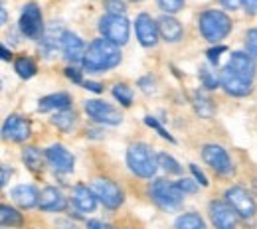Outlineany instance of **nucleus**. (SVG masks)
Returning <instances> with one entry per match:
<instances>
[{
  "label": "nucleus",
  "mask_w": 257,
  "mask_h": 229,
  "mask_svg": "<svg viewBox=\"0 0 257 229\" xmlns=\"http://www.w3.org/2000/svg\"><path fill=\"white\" fill-rule=\"evenodd\" d=\"M137 40L145 48H153L159 42V22H155L149 14H139L135 20Z\"/></svg>",
  "instance_id": "nucleus-12"
},
{
  "label": "nucleus",
  "mask_w": 257,
  "mask_h": 229,
  "mask_svg": "<svg viewBox=\"0 0 257 229\" xmlns=\"http://www.w3.org/2000/svg\"><path fill=\"white\" fill-rule=\"evenodd\" d=\"M224 52H225V46H218V48L210 50L206 56H208V60H210L212 64H218V62H220V54H224Z\"/></svg>",
  "instance_id": "nucleus-39"
},
{
  "label": "nucleus",
  "mask_w": 257,
  "mask_h": 229,
  "mask_svg": "<svg viewBox=\"0 0 257 229\" xmlns=\"http://www.w3.org/2000/svg\"><path fill=\"white\" fill-rule=\"evenodd\" d=\"M159 166H162V170L168 172V174H180L182 172L180 164L176 162L172 156H168L166 152H159Z\"/></svg>",
  "instance_id": "nucleus-31"
},
{
  "label": "nucleus",
  "mask_w": 257,
  "mask_h": 229,
  "mask_svg": "<svg viewBox=\"0 0 257 229\" xmlns=\"http://www.w3.org/2000/svg\"><path fill=\"white\" fill-rule=\"evenodd\" d=\"M83 67L87 71H109L121 64V48L105 38L95 40L89 44L85 56H83Z\"/></svg>",
  "instance_id": "nucleus-1"
},
{
  "label": "nucleus",
  "mask_w": 257,
  "mask_h": 229,
  "mask_svg": "<svg viewBox=\"0 0 257 229\" xmlns=\"http://www.w3.org/2000/svg\"><path fill=\"white\" fill-rule=\"evenodd\" d=\"M198 28L208 42L216 44L231 32V18L222 10H206L200 14Z\"/></svg>",
  "instance_id": "nucleus-3"
},
{
  "label": "nucleus",
  "mask_w": 257,
  "mask_h": 229,
  "mask_svg": "<svg viewBox=\"0 0 257 229\" xmlns=\"http://www.w3.org/2000/svg\"><path fill=\"white\" fill-rule=\"evenodd\" d=\"M40 209L44 211H64L67 207V199L64 197V194L54 188V186H48L40 192Z\"/></svg>",
  "instance_id": "nucleus-17"
},
{
  "label": "nucleus",
  "mask_w": 257,
  "mask_h": 229,
  "mask_svg": "<svg viewBox=\"0 0 257 229\" xmlns=\"http://www.w3.org/2000/svg\"><path fill=\"white\" fill-rule=\"evenodd\" d=\"M200 79H202V83H204L206 89H216L218 83H220V79H218L208 67H202V69H200Z\"/></svg>",
  "instance_id": "nucleus-32"
},
{
  "label": "nucleus",
  "mask_w": 257,
  "mask_h": 229,
  "mask_svg": "<svg viewBox=\"0 0 257 229\" xmlns=\"http://www.w3.org/2000/svg\"><path fill=\"white\" fill-rule=\"evenodd\" d=\"M99 32L103 34L105 40L123 46L128 42V20L125 16H113L107 14L99 20Z\"/></svg>",
  "instance_id": "nucleus-5"
},
{
  "label": "nucleus",
  "mask_w": 257,
  "mask_h": 229,
  "mask_svg": "<svg viewBox=\"0 0 257 229\" xmlns=\"http://www.w3.org/2000/svg\"><path fill=\"white\" fill-rule=\"evenodd\" d=\"M52 123H54L60 131H69V129L73 127V123H75V113H73L71 109H62V111H58V113L52 117Z\"/></svg>",
  "instance_id": "nucleus-26"
},
{
  "label": "nucleus",
  "mask_w": 257,
  "mask_h": 229,
  "mask_svg": "<svg viewBox=\"0 0 257 229\" xmlns=\"http://www.w3.org/2000/svg\"><path fill=\"white\" fill-rule=\"evenodd\" d=\"M127 164L133 174L141 178H153L159 166V154L153 152V148L145 142L131 144L127 150Z\"/></svg>",
  "instance_id": "nucleus-2"
},
{
  "label": "nucleus",
  "mask_w": 257,
  "mask_h": 229,
  "mask_svg": "<svg viewBox=\"0 0 257 229\" xmlns=\"http://www.w3.org/2000/svg\"><path fill=\"white\" fill-rule=\"evenodd\" d=\"M10 174H12V172L8 170V166H2V178H0V184H2V186H6V184H8Z\"/></svg>",
  "instance_id": "nucleus-45"
},
{
  "label": "nucleus",
  "mask_w": 257,
  "mask_h": 229,
  "mask_svg": "<svg viewBox=\"0 0 257 229\" xmlns=\"http://www.w3.org/2000/svg\"><path fill=\"white\" fill-rule=\"evenodd\" d=\"M157 2H159V8L166 14H174L184 8V0H157Z\"/></svg>",
  "instance_id": "nucleus-33"
},
{
  "label": "nucleus",
  "mask_w": 257,
  "mask_h": 229,
  "mask_svg": "<svg viewBox=\"0 0 257 229\" xmlns=\"http://www.w3.org/2000/svg\"><path fill=\"white\" fill-rule=\"evenodd\" d=\"M22 160L24 164L34 170V172H38V170H42V152L36 148V146H26L24 150H22Z\"/></svg>",
  "instance_id": "nucleus-27"
},
{
  "label": "nucleus",
  "mask_w": 257,
  "mask_h": 229,
  "mask_svg": "<svg viewBox=\"0 0 257 229\" xmlns=\"http://www.w3.org/2000/svg\"><path fill=\"white\" fill-rule=\"evenodd\" d=\"M135 2H141V0H135Z\"/></svg>",
  "instance_id": "nucleus-50"
},
{
  "label": "nucleus",
  "mask_w": 257,
  "mask_h": 229,
  "mask_svg": "<svg viewBox=\"0 0 257 229\" xmlns=\"http://www.w3.org/2000/svg\"><path fill=\"white\" fill-rule=\"evenodd\" d=\"M227 67H229L231 71H235L237 75L249 79V81H251L253 75H255V62H253V58L247 56V54H243V52H233V54L229 56Z\"/></svg>",
  "instance_id": "nucleus-18"
},
{
  "label": "nucleus",
  "mask_w": 257,
  "mask_h": 229,
  "mask_svg": "<svg viewBox=\"0 0 257 229\" xmlns=\"http://www.w3.org/2000/svg\"><path fill=\"white\" fill-rule=\"evenodd\" d=\"M220 83L225 89V93H229L233 97H245V95L251 93V81L241 77V75H237L227 66L220 71Z\"/></svg>",
  "instance_id": "nucleus-11"
},
{
  "label": "nucleus",
  "mask_w": 257,
  "mask_h": 229,
  "mask_svg": "<svg viewBox=\"0 0 257 229\" xmlns=\"http://www.w3.org/2000/svg\"><path fill=\"white\" fill-rule=\"evenodd\" d=\"M46 158H48V162L52 164V168L54 170H58V172H71L73 170V166H75V158H73V154L62 146V144H54V146H50L48 150H46Z\"/></svg>",
  "instance_id": "nucleus-15"
},
{
  "label": "nucleus",
  "mask_w": 257,
  "mask_h": 229,
  "mask_svg": "<svg viewBox=\"0 0 257 229\" xmlns=\"http://www.w3.org/2000/svg\"><path fill=\"white\" fill-rule=\"evenodd\" d=\"M190 170H192L194 178L198 180V184H200V186H208V178L204 176V172H202V170H198V166H196V164H190Z\"/></svg>",
  "instance_id": "nucleus-40"
},
{
  "label": "nucleus",
  "mask_w": 257,
  "mask_h": 229,
  "mask_svg": "<svg viewBox=\"0 0 257 229\" xmlns=\"http://www.w3.org/2000/svg\"><path fill=\"white\" fill-rule=\"evenodd\" d=\"M225 201L239 217H251L255 213V201L241 186H231L225 190Z\"/></svg>",
  "instance_id": "nucleus-9"
},
{
  "label": "nucleus",
  "mask_w": 257,
  "mask_h": 229,
  "mask_svg": "<svg viewBox=\"0 0 257 229\" xmlns=\"http://www.w3.org/2000/svg\"><path fill=\"white\" fill-rule=\"evenodd\" d=\"M105 8H107V12L113 14V16H123L125 10H127V6H125L123 0H105Z\"/></svg>",
  "instance_id": "nucleus-34"
},
{
  "label": "nucleus",
  "mask_w": 257,
  "mask_h": 229,
  "mask_svg": "<svg viewBox=\"0 0 257 229\" xmlns=\"http://www.w3.org/2000/svg\"><path fill=\"white\" fill-rule=\"evenodd\" d=\"M139 87H141L145 93H153V91H155V81H153V77H141V79H139Z\"/></svg>",
  "instance_id": "nucleus-38"
},
{
  "label": "nucleus",
  "mask_w": 257,
  "mask_h": 229,
  "mask_svg": "<svg viewBox=\"0 0 257 229\" xmlns=\"http://www.w3.org/2000/svg\"><path fill=\"white\" fill-rule=\"evenodd\" d=\"M194 107H196V113L204 119H210L214 115V107H212V101L208 97H204L202 93H196L194 95Z\"/></svg>",
  "instance_id": "nucleus-28"
},
{
  "label": "nucleus",
  "mask_w": 257,
  "mask_h": 229,
  "mask_svg": "<svg viewBox=\"0 0 257 229\" xmlns=\"http://www.w3.org/2000/svg\"><path fill=\"white\" fill-rule=\"evenodd\" d=\"M210 219L216 229H235L237 213L231 209L227 201H212L210 203Z\"/></svg>",
  "instance_id": "nucleus-13"
},
{
  "label": "nucleus",
  "mask_w": 257,
  "mask_h": 229,
  "mask_svg": "<svg viewBox=\"0 0 257 229\" xmlns=\"http://www.w3.org/2000/svg\"><path fill=\"white\" fill-rule=\"evenodd\" d=\"M62 36H64V32H60V26H56V24L50 26L40 38V50L44 54H52L58 48V42H62Z\"/></svg>",
  "instance_id": "nucleus-23"
},
{
  "label": "nucleus",
  "mask_w": 257,
  "mask_h": 229,
  "mask_svg": "<svg viewBox=\"0 0 257 229\" xmlns=\"http://www.w3.org/2000/svg\"><path fill=\"white\" fill-rule=\"evenodd\" d=\"M202 158H204V162L208 164L216 174H220V176H229L233 172L231 158L227 156V152H225L224 148L218 146V144H206L202 148Z\"/></svg>",
  "instance_id": "nucleus-10"
},
{
  "label": "nucleus",
  "mask_w": 257,
  "mask_h": 229,
  "mask_svg": "<svg viewBox=\"0 0 257 229\" xmlns=\"http://www.w3.org/2000/svg\"><path fill=\"white\" fill-rule=\"evenodd\" d=\"M60 46H62V52H64L65 60H69V62H73V64H75V62H83V56H85L87 48H85L83 40H81L77 34L64 32Z\"/></svg>",
  "instance_id": "nucleus-16"
},
{
  "label": "nucleus",
  "mask_w": 257,
  "mask_h": 229,
  "mask_svg": "<svg viewBox=\"0 0 257 229\" xmlns=\"http://www.w3.org/2000/svg\"><path fill=\"white\" fill-rule=\"evenodd\" d=\"M65 75H67L71 81H75V83H83V79H81V71L75 69V67H67V69H65Z\"/></svg>",
  "instance_id": "nucleus-41"
},
{
  "label": "nucleus",
  "mask_w": 257,
  "mask_h": 229,
  "mask_svg": "<svg viewBox=\"0 0 257 229\" xmlns=\"http://www.w3.org/2000/svg\"><path fill=\"white\" fill-rule=\"evenodd\" d=\"M14 69H16V73H18L22 79H30V77L36 75V64H34L30 58H20V60H16Z\"/></svg>",
  "instance_id": "nucleus-29"
},
{
  "label": "nucleus",
  "mask_w": 257,
  "mask_h": 229,
  "mask_svg": "<svg viewBox=\"0 0 257 229\" xmlns=\"http://www.w3.org/2000/svg\"><path fill=\"white\" fill-rule=\"evenodd\" d=\"M176 229H208L204 219L198 213H182L180 217H176Z\"/></svg>",
  "instance_id": "nucleus-25"
},
{
  "label": "nucleus",
  "mask_w": 257,
  "mask_h": 229,
  "mask_svg": "<svg viewBox=\"0 0 257 229\" xmlns=\"http://www.w3.org/2000/svg\"><path fill=\"white\" fill-rule=\"evenodd\" d=\"M87 227L89 229H113L111 225H107V223H101V221H87Z\"/></svg>",
  "instance_id": "nucleus-43"
},
{
  "label": "nucleus",
  "mask_w": 257,
  "mask_h": 229,
  "mask_svg": "<svg viewBox=\"0 0 257 229\" xmlns=\"http://www.w3.org/2000/svg\"><path fill=\"white\" fill-rule=\"evenodd\" d=\"M20 32L24 34L26 38H42L44 34V18H42V10L36 2H28L22 8L20 14Z\"/></svg>",
  "instance_id": "nucleus-7"
},
{
  "label": "nucleus",
  "mask_w": 257,
  "mask_h": 229,
  "mask_svg": "<svg viewBox=\"0 0 257 229\" xmlns=\"http://www.w3.org/2000/svg\"><path fill=\"white\" fill-rule=\"evenodd\" d=\"M0 221H2L4 227H22L24 217H22V213H18L14 207L2 205V207H0Z\"/></svg>",
  "instance_id": "nucleus-24"
},
{
  "label": "nucleus",
  "mask_w": 257,
  "mask_h": 229,
  "mask_svg": "<svg viewBox=\"0 0 257 229\" xmlns=\"http://www.w3.org/2000/svg\"><path fill=\"white\" fill-rule=\"evenodd\" d=\"M73 205L83 211V213H89L93 211L97 205V196L93 194V190H89L87 186H75L73 188Z\"/></svg>",
  "instance_id": "nucleus-19"
},
{
  "label": "nucleus",
  "mask_w": 257,
  "mask_h": 229,
  "mask_svg": "<svg viewBox=\"0 0 257 229\" xmlns=\"http://www.w3.org/2000/svg\"><path fill=\"white\" fill-rule=\"evenodd\" d=\"M10 58H12V54L8 52V48H4V46H2V60H4V62H8Z\"/></svg>",
  "instance_id": "nucleus-48"
},
{
  "label": "nucleus",
  "mask_w": 257,
  "mask_h": 229,
  "mask_svg": "<svg viewBox=\"0 0 257 229\" xmlns=\"http://www.w3.org/2000/svg\"><path fill=\"white\" fill-rule=\"evenodd\" d=\"M85 113L101 125H121L123 123V115L109 103L105 101H99V99H91V101H85Z\"/></svg>",
  "instance_id": "nucleus-6"
},
{
  "label": "nucleus",
  "mask_w": 257,
  "mask_h": 229,
  "mask_svg": "<svg viewBox=\"0 0 257 229\" xmlns=\"http://www.w3.org/2000/svg\"><path fill=\"white\" fill-rule=\"evenodd\" d=\"M56 225H58V227H64V229H75V225H71V223H67V221H62V219L56 221Z\"/></svg>",
  "instance_id": "nucleus-47"
},
{
  "label": "nucleus",
  "mask_w": 257,
  "mask_h": 229,
  "mask_svg": "<svg viewBox=\"0 0 257 229\" xmlns=\"http://www.w3.org/2000/svg\"><path fill=\"white\" fill-rule=\"evenodd\" d=\"M10 196H12V199H14L18 205H22V207H26V209H30V207L40 203V194H38V190H36L34 186H26V184L12 188Z\"/></svg>",
  "instance_id": "nucleus-20"
},
{
  "label": "nucleus",
  "mask_w": 257,
  "mask_h": 229,
  "mask_svg": "<svg viewBox=\"0 0 257 229\" xmlns=\"http://www.w3.org/2000/svg\"><path fill=\"white\" fill-rule=\"evenodd\" d=\"M113 97L117 99L121 105L128 107V105L133 103V91H131V87L125 85V83H117V85L113 87Z\"/></svg>",
  "instance_id": "nucleus-30"
},
{
  "label": "nucleus",
  "mask_w": 257,
  "mask_h": 229,
  "mask_svg": "<svg viewBox=\"0 0 257 229\" xmlns=\"http://www.w3.org/2000/svg\"><path fill=\"white\" fill-rule=\"evenodd\" d=\"M85 89H89V91H95V93H101V83H95V81H87V83H85Z\"/></svg>",
  "instance_id": "nucleus-46"
},
{
  "label": "nucleus",
  "mask_w": 257,
  "mask_h": 229,
  "mask_svg": "<svg viewBox=\"0 0 257 229\" xmlns=\"http://www.w3.org/2000/svg\"><path fill=\"white\" fill-rule=\"evenodd\" d=\"M71 105V97L67 93H52L48 97H42L38 103V111L48 113V111H62V109H69Z\"/></svg>",
  "instance_id": "nucleus-22"
},
{
  "label": "nucleus",
  "mask_w": 257,
  "mask_h": 229,
  "mask_svg": "<svg viewBox=\"0 0 257 229\" xmlns=\"http://www.w3.org/2000/svg\"><path fill=\"white\" fill-rule=\"evenodd\" d=\"M245 48L257 60V28H253V30H249V32L245 34Z\"/></svg>",
  "instance_id": "nucleus-35"
},
{
  "label": "nucleus",
  "mask_w": 257,
  "mask_h": 229,
  "mask_svg": "<svg viewBox=\"0 0 257 229\" xmlns=\"http://www.w3.org/2000/svg\"><path fill=\"white\" fill-rule=\"evenodd\" d=\"M91 190H93V194L97 196V199H99L105 207H109V209H117V207L123 203V199H125L121 188H119L115 182L105 180V178L93 180Z\"/></svg>",
  "instance_id": "nucleus-8"
},
{
  "label": "nucleus",
  "mask_w": 257,
  "mask_h": 229,
  "mask_svg": "<svg viewBox=\"0 0 257 229\" xmlns=\"http://www.w3.org/2000/svg\"><path fill=\"white\" fill-rule=\"evenodd\" d=\"M8 22V16H6V8L2 6V24H6Z\"/></svg>",
  "instance_id": "nucleus-49"
},
{
  "label": "nucleus",
  "mask_w": 257,
  "mask_h": 229,
  "mask_svg": "<svg viewBox=\"0 0 257 229\" xmlns=\"http://www.w3.org/2000/svg\"><path fill=\"white\" fill-rule=\"evenodd\" d=\"M176 186L180 188V192H182V194H194V192L198 190V186L194 184L190 178H182V180H178V182H176Z\"/></svg>",
  "instance_id": "nucleus-37"
},
{
  "label": "nucleus",
  "mask_w": 257,
  "mask_h": 229,
  "mask_svg": "<svg viewBox=\"0 0 257 229\" xmlns=\"http://www.w3.org/2000/svg\"><path fill=\"white\" fill-rule=\"evenodd\" d=\"M2 134H4V138L12 140V142H24L30 136V123L18 115H10L4 121Z\"/></svg>",
  "instance_id": "nucleus-14"
},
{
  "label": "nucleus",
  "mask_w": 257,
  "mask_h": 229,
  "mask_svg": "<svg viewBox=\"0 0 257 229\" xmlns=\"http://www.w3.org/2000/svg\"><path fill=\"white\" fill-rule=\"evenodd\" d=\"M220 2L224 4L225 8H231V10H233V8H237L239 4H243V0H220Z\"/></svg>",
  "instance_id": "nucleus-44"
},
{
  "label": "nucleus",
  "mask_w": 257,
  "mask_h": 229,
  "mask_svg": "<svg viewBox=\"0 0 257 229\" xmlns=\"http://www.w3.org/2000/svg\"><path fill=\"white\" fill-rule=\"evenodd\" d=\"M145 123H147L149 127H153L155 131H157V132H159V134H161L162 138H166V140H170V142H174V138H172V136L168 134V131H164V127H162V125H161V123H159V121H157V119H155V117H145Z\"/></svg>",
  "instance_id": "nucleus-36"
},
{
  "label": "nucleus",
  "mask_w": 257,
  "mask_h": 229,
  "mask_svg": "<svg viewBox=\"0 0 257 229\" xmlns=\"http://www.w3.org/2000/svg\"><path fill=\"white\" fill-rule=\"evenodd\" d=\"M159 34L166 42H178L182 38V26L176 18H172L170 14H164L159 20Z\"/></svg>",
  "instance_id": "nucleus-21"
},
{
  "label": "nucleus",
  "mask_w": 257,
  "mask_h": 229,
  "mask_svg": "<svg viewBox=\"0 0 257 229\" xmlns=\"http://www.w3.org/2000/svg\"><path fill=\"white\" fill-rule=\"evenodd\" d=\"M243 6L247 14H257V0H243Z\"/></svg>",
  "instance_id": "nucleus-42"
},
{
  "label": "nucleus",
  "mask_w": 257,
  "mask_h": 229,
  "mask_svg": "<svg viewBox=\"0 0 257 229\" xmlns=\"http://www.w3.org/2000/svg\"><path fill=\"white\" fill-rule=\"evenodd\" d=\"M149 194L153 197V201L159 203L162 209H176L184 199V194L180 192V188L168 180L153 182L149 188Z\"/></svg>",
  "instance_id": "nucleus-4"
}]
</instances>
